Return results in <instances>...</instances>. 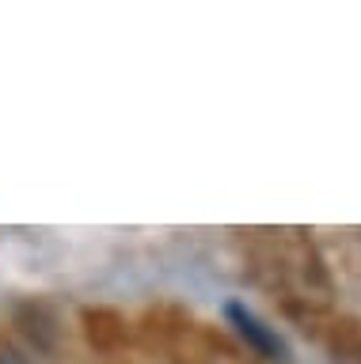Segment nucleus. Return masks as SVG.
<instances>
[{"label":"nucleus","mask_w":361,"mask_h":364,"mask_svg":"<svg viewBox=\"0 0 361 364\" xmlns=\"http://www.w3.org/2000/svg\"><path fill=\"white\" fill-rule=\"evenodd\" d=\"M0 364H19V360L12 357V353H4V357H0Z\"/></svg>","instance_id":"f03ea898"},{"label":"nucleus","mask_w":361,"mask_h":364,"mask_svg":"<svg viewBox=\"0 0 361 364\" xmlns=\"http://www.w3.org/2000/svg\"><path fill=\"white\" fill-rule=\"evenodd\" d=\"M224 318H229L232 330L258 353V357H270V360H286L289 357V346H286V338L278 334V326H270L263 315H255L244 300L224 304Z\"/></svg>","instance_id":"f257e3e1"}]
</instances>
